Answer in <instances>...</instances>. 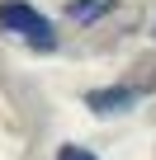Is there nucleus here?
Listing matches in <instances>:
<instances>
[{
    "label": "nucleus",
    "instance_id": "f257e3e1",
    "mask_svg": "<svg viewBox=\"0 0 156 160\" xmlns=\"http://www.w3.org/2000/svg\"><path fill=\"white\" fill-rule=\"evenodd\" d=\"M0 28L14 33V38H24V42L38 47V52H52V47H57L52 24H47L33 5H24V0H5V5H0Z\"/></svg>",
    "mask_w": 156,
    "mask_h": 160
},
{
    "label": "nucleus",
    "instance_id": "f03ea898",
    "mask_svg": "<svg viewBox=\"0 0 156 160\" xmlns=\"http://www.w3.org/2000/svg\"><path fill=\"white\" fill-rule=\"evenodd\" d=\"M85 104L95 108V113H128L132 104H137V90H128V85H114V90H90L85 94Z\"/></svg>",
    "mask_w": 156,
    "mask_h": 160
},
{
    "label": "nucleus",
    "instance_id": "7ed1b4c3",
    "mask_svg": "<svg viewBox=\"0 0 156 160\" xmlns=\"http://www.w3.org/2000/svg\"><path fill=\"white\" fill-rule=\"evenodd\" d=\"M109 5H114V0H71V5H66V14H71L76 24H90V19H95V14H104Z\"/></svg>",
    "mask_w": 156,
    "mask_h": 160
},
{
    "label": "nucleus",
    "instance_id": "20e7f679",
    "mask_svg": "<svg viewBox=\"0 0 156 160\" xmlns=\"http://www.w3.org/2000/svg\"><path fill=\"white\" fill-rule=\"evenodd\" d=\"M57 160H95V155H90L85 146H62V151H57Z\"/></svg>",
    "mask_w": 156,
    "mask_h": 160
}]
</instances>
